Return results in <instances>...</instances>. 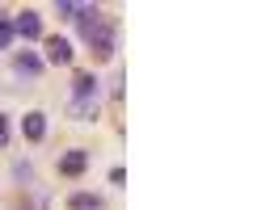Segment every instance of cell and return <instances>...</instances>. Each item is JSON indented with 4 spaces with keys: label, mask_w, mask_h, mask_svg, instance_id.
Wrapping results in <instances>:
<instances>
[{
    "label": "cell",
    "mask_w": 253,
    "mask_h": 210,
    "mask_svg": "<svg viewBox=\"0 0 253 210\" xmlns=\"http://www.w3.org/2000/svg\"><path fill=\"white\" fill-rule=\"evenodd\" d=\"M13 38H26V42H34V38H42V17H38L34 9L17 13V21H13Z\"/></svg>",
    "instance_id": "6da1fadb"
},
{
    "label": "cell",
    "mask_w": 253,
    "mask_h": 210,
    "mask_svg": "<svg viewBox=\"0 0 253 210\" xmlns=\"http://www.w3.org/2000/svg\"><path fill=\"white\" fill-rule=\"evenodd\" d=\"M72 42H68V38H59V34H51L46 38V63H55V67H68L72 63Z\"/></svg>",
    "instance_id": "7a4b0ae2"
},
{
    "label": "cell",
    "mask_w": 253,
    "mask_h": 210,
    "mask_svg": "<svg viewBox=\"0 0 253 210\" xmlns=\"http://www.w3.org/2000/svg\"><path fill=\"white\" fill-rule=\"evenodd\" d=\"M84 168H89V151H84V147H72V151L59 155V173L63 177H81Z\"/></svg>",
    "instance_id": "3957f363"
},
{
    "label": "cell",
    "mask_w": 253,
    "mask_h": 210,
    "mask_svg": "<svg viewBox=\"0 0 253 210\" xmlns=\"http://www.w3.org/2000/svg\"><path fill=\"white\" fill-rule=\"evenodd\" d=\"M21 135H26L30 143H38V139H46V114L30 110L26 118H21Z\"/></svg>",
    "instance_id": "277c9868"
},
{
    "label": "cell",
    "mask_w": 253,
    "mask_h": 210,
    "mask_svg": "<svg viewBox=\"0 0 253 210\" xmlns=\"http://www.w3.org/2000/svg\"><path fill=\"white\" fill-rule=\"evenodd\" d=\"M68 114H72L76 122L97 118V97H72V101H68Z\"/></svg>",
    "instance_id": "5b68a950"
},
{
    "label": "cell",
    "mask_w": 253,
    "mask_h": 210,
    "mask_svg": "<svg viewBox=\"0 0 253 210\" xmlns=\"http://www.w3.org/2000/svg\"><path fill=\"white\" fill-rule=\"evenodd\" d=\"M13 67H17V76H30V80H34V76L42 72V59H38V55H30V51H21V55L13 59Z\"/></svg>",
    "instance_id": "8992f818"
},
{
    "label": "cell",
    "mask_w": 253,
    "mask_h": 210,
    "mask_svg": "<svg viewBox=\"0 0 253 210\" xmlns=\"http://www.w3.org/2000/svg\"><path fill=\"white\" fill-rule=\"evenodd\" d=\"M68 210H106V202L97 193H72L68 198Z\"/></svg>",
    "instance_id": "52a82bcc"
},
{
    "label": "cell",
    "mask_w": 253,
    "mask_h": 210,
    "mask_svg": "<svg viewBox=\"0 0 253 210\" xmlns=\"http://www.w3.org/2000/svg\"><path fill=\"white\" fill-rule=\"evenodd\" d=\"M72 97H97V76L93 72H81L72 84Z\"/></svg>",
    "instance_id": "ba28073f"
},
{
    "label": "cell",
    "mask_w": 253,
    "mask_h": 210,
    "mask_svg": "<svg viewBox=\"0 0 253 210\" xmlns=\"http://www.w3.org/2000/svg\"><path fill=\"white\" fill-rule=\"evenodd\" d=\"M55 9H59V17L76 21V13H81V4H72V0H59V4H55Z\"/></svg>",
    "instance_id": "9c48e42d"
},
{
    "label": "cell",
    "mask_w": 253,
    "mask_h": 210,
    "mask_svg": "<svg viewBox=\"0 0 253 210\" xmlns=\"http://www.w3.org/2000/svg\"><path fill=\"white\" fill-rule=\"evenodd\" d=\"M13 46V21H0V51Z\"/></svg>",
    "instance_id": "30bf717a"
},
{
    "label": "cell",
    "mask_w": 253,
    "mask_h": 210,
    "mask_svg": "<svg viewBox=\"0 0 253 210\" xmlns=\"http://www.w3.org/2000/svg\"><path fill=\"white\" fill-rule=\"evenodd\" d=\"M13 173H17V181H34V168H30L26 160H17V168H13Z\"/></svg>",
    "instance_id": "8fae6325"
},
{
    "label": "cell",
    "mask_w": 253,
    "mask_h": 210,
    "mask_svg": "<svg viewBox=\"0 0 253 210\" xmlns=\"http://www.w3.org/2000/svg\"><path fill=\"white\" fill-rule=\"evenodd\" d=\"M9 143V118H4V114H0V147Z\"/></svg>",
    "instance_id": "7c38bea8"
}]
</instances>
